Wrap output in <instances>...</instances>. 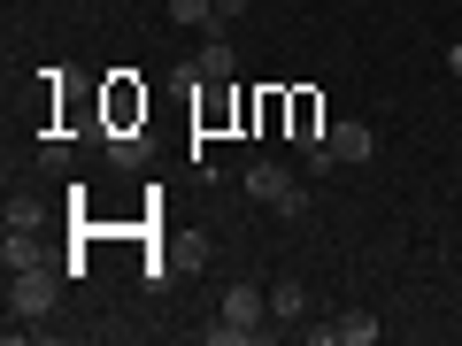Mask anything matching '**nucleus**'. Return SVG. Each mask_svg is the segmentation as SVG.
I'll use <instances>...</instances> for the list:
<instances>
[{
	"instance_id": "nucleus-10",
	"label": "nucleus",
	"mask_w": 462,
	"mask_h": 346,
	"mask_svg": "<svg viewBox=\"0 0 462 346\" xmlns=\"http://www.w3.org/2000/svg\"><path fill=\"white\" fill-rule=\"evenodd\" d=\"M254 339H263V331H247V323H231V315H224V323H208V346H254Z\"/></svg>"
},
{
	"instance_id": "nucleus-5",
	"label": "nucleus",
	"mask_w": 462,
	"mask_h": 346,
	"mask_svg": "<svg viewBox=\"0 0 462 346\" xmlns=\"http://www.w3.org/2000/svg\"><path fill=\"white\" fill-rule=\"evenodd\" d=\"M270 315H278V323H300V315H309V285L278 278V285H270Z\"/></svg>"
},
{
	"instance_id": "nucleus-12",
	"label": "nucleus",
	"mask_w": 462,
	"mask_h": 346,
	"mask_svg": "<svg viewBox=\"0 0 462 346\" xmlns=\"http://www.w3.org/2000/svg\"><path fill=\"white\" fill-rule=\"evenodd\" d=\"M39 223V200H8V231H32Z\"/></svg>"
},
{
	"instance_id": "nucleus-2",
	"label": "nucleus",
	"mask_w": 462,
	"mask_h": 346,
	"mask_svg": "<svg viewBox=\"0 0 462 346\" xmlns=\"http://www.w3.org/2000/svg\"><path fill=\"white\" fill-rule=\"evenodd\" d=\"M247 193L263 200V208H278V215H300V208H309L300 178H293V169H278V162H254V169H247Z\"/></svg>"
},
{
	"instance_id": "nucleus-9",
	"label": "nucleus",
	"mask_w": 462,
	"mask_h": 346,
	"mask_svg": "<svg viewBox=\"0 0 462 346\" xmlns=\"http://www.w3.org/2000/svg\"><path fill=\"white\" fill-rule=\"evenodd\" d=\"M370 339H378V315L346 308V315H339V346H370Z\"/></svg>"
},
{
	"instance_id": "nucleus-7",
	"label": "nucleus",
	"mask_w": 462,
	"mask_h": 346,
	"mask_svg": "<svg viewBox=\"0 0 462 346\" xmlns=\"http://www.w3.org/2000/svg\"><path fill=\"white\" fill-rule=\"evenodd\" d=\"M170 23H193V32H224V23H216V0H170Z\"/></svg>"
},
{
	"instance_id": "nucleus-6",
	"label": "nucleus",
	"mask_w": 462,
	"mask_h": 346,
	"mask_svg": "<svg viewBox=\"0 0 462 346\" xmlns=\"http://www.w3.org/2000/svg\"><path fill=\"white\" fill-rule=\"evenodd\" d=\"M185 77H193V85H224V77H231V47H224V39H208V47H200V62L185 69Z\"/></svg>"
},
{
	"instance_id": "nucleus-11",
	"label": "nucleus",
	"mask_w": 462,
	"mask_h": 346,
	"mask_svg": "<svg viewBox=\"0 0 462 346\" xmlns=\"http://www.w3.org/2000/svg\"><path fill=\"white\" fill-rule=\"evenodd\" d=\"M108 162L116 169H139V139H108Z\"/></svg>"
},
{
	"instance_id": "nucleus-1",
	"label": "nucleus",
	"mask_w": 462,
	"mask_h": 346,
	"mask_svg": "<svg viewBox=\"0 0 462 346\" xmlns=\"http://www.w3.org/2000/svg\"><path fill=\"white\" fill-rule=\"evenodd\" d=\"M54 300H62V285H54V269H47V262H32V269H8V315L39 323V315H54Z\"/></svg>"
},
{
	"instance_id": "nucleus-14",
	"label": "nucleus",
	"mask_w": 462,
	"mask_h": 346,
	"mask_svg": "<svg viewBox=\"0 0 462 346\" xmlns=\"http://www.w3.org/2000/svg\"><path fill=\"white\" fill-rule=\"evenodd\" d=\"M447 69H455V77H462V47H455V54H447Z\"/></svg>"
},
{
	"instance_id": "nucleus-13",
	"label": "nucleus",
	"mask_w": 462,
	"mask_h": 346,
	"mask_svg": "<svg viewBox=\"0 0 462 346\" xmlns=\"http://www.w3.org/2000/svg\"><path fill=\"white\" fill-rule=\"evenodd\" d=\"M231 16H247V0H216V23H231Z\"/></svg>"
},
{
	"instance_id": "nucleus-4",
	"label": "nucleus",
	"mask_w": 462,
	"mask_h": 346,
	"mask_svg": "<svg viewBox=\"0 0 462 346\" xmlns=\"http://www.w3.org/2000/svg\"><path fill=\"white\" fill-rule=\"evenodd\" d=\"M331 162H370V147H378V139H370V123H331Z\"/></svg>"
},
{
	"instance_id": "nucleus-3",
	"label": "nucleus",
	"mask_w": 462,
	"mask_h": 346,
	"mask_svg": "<svg viewBox=\"0 0 462 346\" xmlns=\"http://www.w3.org/2000/svg\"><path fill=\"white\" fill-rule=\"evenodd\" d=\"M224 315H231V323H247V331H263V315H270L263 285H247V278H239V285H224Z\"/></svg>"
},
{
	"instance_id": "nucleus-8",
	"label": "nucleus",
	"mask_w": 462,
	"mask_h": 346,
	"mask_svg": "<svg viewBox=\"0 0 462 346\" xmlns=\"http://www.w3.org/2000/svg\"><path fill=\"white\" fill-rule=\"evenodd\" d=\"M0 262H8V269H32V262H47V254H39V239H32V231H8Z\"/></svg>"
}]
</instances>
